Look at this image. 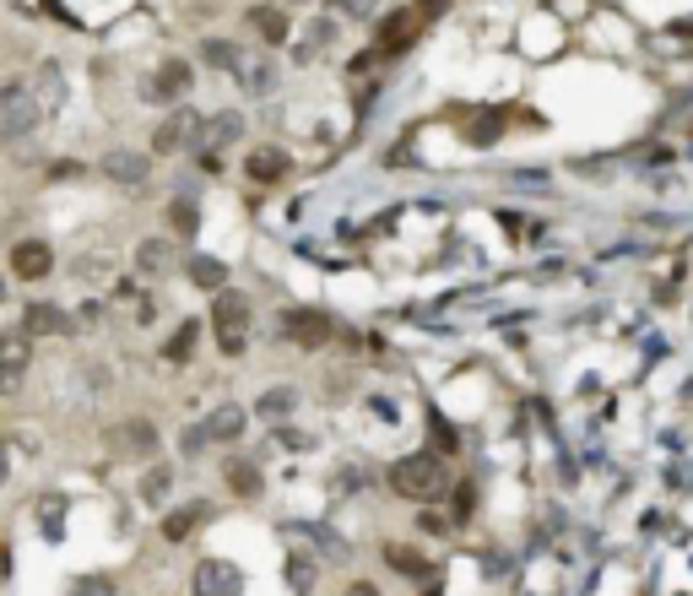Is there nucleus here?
<instances>
[{
    "label": "nucleus",
    "mask_w": 693,
    "mask_h": 596,
    "mask_svg": "<svg viewBox=\"0 0 693 596\" xmlns=\"http://www.w3.org/2000/svg\"><path fill=\"white\" fill-rule=\"evenodd\" d=\"M38 120H44V109H38L33 87L27 82H5L0 87V136H27Z\"/></svg>",
    "instance_id": "20e7f679"
},
{
    "label": "nucleus",
    "mask_w": 693,
    "mask_h": 596,
    "mask_svg": "<svg viewBox=\"0 0 693 596\" xmlns=\"http://www.w3.org/2000/svg\"><path fill=\"white\" fill-rule=\"evenodd\" d=\"M27 87H33V98H38L44 115H55V109L65 104V82H60V65H55V60L38 65V82H27Z\"/></svg>",
    "instance_id": "4468645a"
},
{
    "label": "nucleus",
    "mask_w": 693,
    "mask_h": 596,
    "mask_svg": "<svg viewBox=\"0 0 693 596\" xmlns=\"http://www.w3.org/2000/svg\"><path fill=\"white\" fill-rule=\"evenodd\" d=\"M71 596H115V586H109L104 575H87V581H76V592Z\"/></svg>",
    "instance_id": "473e14b6"
},
{
    "label": "nucleus",
    "mask_w": 693,
    "mask_h": 596,
    "mask_svg": "<svg viewBox=\"0 0 693 596\" xmlns=\"http://www.w3.org/2000/svg\"><path fill=\"white\" fill-rule=\"evenodd\" d=\"M277 331H282V342H292V347H325L331 320L320 309H287L277 320Z\"/></svg>",
    "instance_id": "423d86ee"
},
{
    "label": "nucleus",
    "mask_w": 693,
    "mask_h": 596,
    "mask_svg": "<svg viewBox=\"0 0 693 596\" xmlns=\"http://www.w3.org/2000/svg\"><path fill=\"white\" fill-rule=\"evenodd\" d=\"M212 325H217V347H223L228 358H234V353H244V342H250V298L234 294V288H217Z\"/></svg>",
    "instance_id": "7ed1b4c3"
},
{
    "label": "nucleus",
    "mask_w": 693,
    "mask_h": 596,
    "mask_svg": "<svg viewBox=\"0 0 693 596\" xmlns=\"http://www.w3.org/2000/svg\"><path fill=\"white\" fill-rule=\"evenodd\" d=\"M157 445V429L152 424H120V429H109V450H120V455H141V450Z\"/></svg>",
    "instance_id": "2eb2a0df"
},
{
    "label": "nucleus",
    "mask_w": 693,
    "mask_h": 596,
    "mask_svg": "<svg viewBox=\"0 0 693 596\" xmlns=\"http://www.w3.org/2000/svg\"><path fill=\"white\" fill-rule=\"evenodd\" d=\"M195 336H201V325H195V320H184V325L174 331V342L163 347V358H168V363H184V358L195 353Z\"/></svg>",
    "instance_id": "393cba45"
},
{
    "label": "nucleus",
    "mask_w": 693,
    "mask_h": 596,
    "mask_svg": "<svg viewBox=\"0 0 693 596\" xmlns=\"http://www.w3.org/2000/svg\"><path fill=\"white\" fill-rule=\"evenodd\" d=\"M239 131H244V120H239V115H217V120H212V131H201V147H206V152L228 147V142H239Z\"/></svg>",
    "instance_id": "b1692460"
},
{
    "label": "nucleus",
    "mask_w": 693,
    "mask_h": 596,
    "mask_svg": "<svg viewBox=\"0 0 693 596\" xmlns=\"http://www.w3.org/2000/svg\"><path fill=\"white\" fill-rule=\"evenodd\" d=\"M5 472H11V450L0 445V482H5Z\"/></svg>",
    "instance_id": "e433bc0d"
},
{
    "label": "nucleus",
    "mask_w": 693,
    "mask_h": 596,
    "mask_svg": "<svg viewBox=\"0 0 693 596\" xmlns=\"http://www.w3.org/2000/svg\"><path fill=\"white\" fill-rule=\"evenodd\" d=\"M277 5H309V0H277Z\"/></svg>",
    "instance_id": "4c0bfd02"
},
{
    "label": "nucleus",
    "mask_w": 693,
    "mask_h": 596,
    "mask_svg": "<svg viewBox=\"0 0 693 596\" xmlns=\"http://www.w3.org/2000/svg\"><path fill=\"white\" fill-rule=\"evenodd\" d=\"M190 592L195 596H244V575H239L228 559H201Z\"/></svg>",
    "instance_id": "0eeeda50"
},
{
    "label": "nucleus",
    "mask_w": 693,
    "mask_h": 596,
    "mask_svg": "<svg viewBox=\"0 0 693 596\" xmlns=\"http://www.w3.org/2000/svg\"><path fill=\"white\" fill-rule=\"evenodd\" d=\"M168 482H174V472H168V466H152V472L141 477V499H146V504H152V499H163V493H168Z\"/></svg>",
    "instance_id": "bb28decb"
},
{
    "label": "nucleus",
    "mask_w": 693,
    "mask_h": 596,
    "mask_svg": "<svg viewBox=\"0 0 693 596\" xmlns=\"http://www.w3.org/2000/svg\"><path fill=\"white\" fill-rule=\"evenodd\" d=\"M184 272H190V283H195V288H212V294L228 283V266H223L217 255H190V266H184Z\"/></svg>",
    "instance_id": "aec40b11"
},
{
    "label": "nucleus",
    "mask_w": 693,
    "mask_h": 596,
    "mask_svg": "<svg viewBox=\"0 0 693 596\" xmlns=\"http://www.w3.org/2000/svg\"><path fill=\"white\" fill-rule=\"evenodd\" d=\"M244 168H250V179L272 184V179H282V174H287V152H282V147H255Z\"/></svg>",
    "instance_id": "a211bd4d"
},
{
    "label": "nucleus",
    "mask_w": 693,
    "mask_h": 596,
    "mask_svg": "<svg viewBox=\"0 0 693 596\" xmlns=\"http://www.w3.org/2000/svg\"><path fill=\"white\" fill-rule=\"evenodd\" d=\"M16 331H22L27 342H33V336H65V331H71V320H65V309H55V303H44V298H38V303H27V309H22V325H16Z\"/></svg>",
    "instance_id": "9b49d317"
},
{
    "label": "nucleus",
    "mask_w": 693,
    "mask_h": 596,
    "mask_svg": "<svg viewBox=\"0 0 693 596\" xmlns=\"http://www.w3.org/2000/svg\"><path fill=\"white\" fill-rule=\"evenodd\" d=\"M206 515H212V504H206V499H195V504H184V510H174V515L163 521V532H168V537L179 543V537H190V526H201Z\"/></svg>",
    "instance_id": "4be33fe9"
},
{
    "label": "nucleus",
    "mask_w": 693,
    "mask_h": 596,
    "mask_svg": "<svg viewBox=\"0 0 693 596\" xmlns=\"http://www.w3.org/2000/svg\"><path fill=\"white\" fill-rule=\"evenodd\" d=\"M184 147H201V120H195L190 109L168 115V120L157 126V136H152V152H184Z\"/></svg>",
    "instance_id": "1a4fd4ad"
},
{
    "label": "nucleus",
    "mask_w": 693,
    "mask_h": 596,
    "mask_svg": "<svg viewBox=\"0 0 693 596\" xmlns=\"http://www.w3.org/2000/svg\"><path fill=\"white\" fill-rule=\"evenodd\" d=\"M174 266V250L163 245V239H141L136 245V272H146V277H163Z\"/></svg>",
    "instance_id": "412c9836"
},
{
    "label": "nucleus",
    "mask_w": 693,
    "mask_h": 596,
    "mask_svg": "<svg viewBox=\"0 0 693 596\" xmlns=\"http://www.w3.org/2000/svg\"><path fill=\"white\" fill-rule=\"evenodd\" d=\"M60 510H65V499H44V504H38V515H44V532H49V537H60Z\"/></svg>",
    "instance_id": "2f4dec72"
},
{
    "label": "nucleus",
    "mask_w": 693,
    "mask_h": 596,
    "mask_svg": "<svg viewBox=\"0 0 693 596\" xmlns=\"http://www.w3.org/2000/svg\"><path fill=\"white\" fill-rule=\"evenodd\" d=\"M146 168H152V157H146V152H109V157H104V174H109V179H115V184H141V179H146Z\"/></svg>",
    "instance_id": "ddd939ff"
},
{
    "label": "nucleus",
    "mask_w": 693,
    "mask_h": 596,
    "mask_svg": "<svg viewBox=\"0 0 693 596\" xmlns=\"http://www.w3.org/2000/svg\"><path fill=\"white\" fill-rule=\"evenodd\" d=\"M413 33H417V11L407 5V11H391L385 22H380V44L385 49H407L413 44Z\"/></svg>",
    "instance_id": "dca6fc26"
},
{
    "label": "nucleus",
    "mask_w": 693,
    "mask_h": 596,
    "mask_svg": "<svg viewBox=\"0 0 693 596\" xmlns=\"http://www.w3.org/2000/svg\"><path fill=\"white\" fill-rule=\"evenodd\" d=\"M444 11V0H417V16H439Z\"/></svg>",
    "instance_id": "f704fd0d"
},
{
    "label": "nucleus",
    "mask_w": 693,
    "mask_h": 596,
    "mask_svg": "<svg viewBox=\"0 0 693 596\" xmlns=\"http://www.w3.org/2000/svg\"><path fill=\"white\" fill-rule=\"evenodd\" d=\"M27 358H33V347H27V336H22V331H0V396H11V391H22V374H27Z\"/></svg>",
    "instance_id": "6e6552de"
},
{
    "label": "nucleus",
    "mask_w": 693,
    "mask_h": 596,
    "mask_svg": "<svg viewBox=\"0 0 693 596\" xmlns=\"http://www.w3.org/2000/svg\"><path fill=\"white\" fill-rule=\"evenodd\" d=\"M391 488H396L402 499L428 504V499H439V493L450 488V472H444V461H439V455L417 450V455H402V461L391 466Z\"/></svg>",
    "instance_id": "f257e3e1"
},
{
    "label": "nucleus",
    "mask_w": 693,
    "mask_h": 596,
    "mask_svg": "<svg viewBox=\"0 0 693 596\" xmlns=\"http://www.w3.org/2000/svg\"><path fill=\"white\" fill-rule=\"evenodd\" d=\"M11 272H16L22 283H44V277L55 272V250H49L44 239H22V245L11 250Z\"/></svg>",
    "instance_id": "9d476101"
},
{
    "label": "nucleus",
    "mask_w": 693,
    "mask_h": 596,
    "mask_svg": "<svg viewBox=\"0 0 693 596\" xmlns=\"http://www.w3.org/2000/svg\"><path fill=\"white\" fill-rule=\"evenodd\" d=\"M206 65L228 71V65H234V44H228V38H206Z\"/></svg>",
    "instance_id": "c85d7f7f"
},
{
    "label": "nucleus",
    "mask_w": 693,
    "mask_h": 596,
    "mask_svg": "<svg viewBox=\"0 0 693 596\" xmlns=\"http://www.w3.org/2000/svg\"><path fill=\"white\" fill-rule=\"evenodd\" d=\"M244 429H250V413H244L239 402H228V407L206 413V418H201V424L184 434V455H201L206 445H234Z\"/></svg>",
    "instance_id": "f03ea898"
},
{
    "label": "nucleus",
    "mask_w": 693,
    "mask_h": 596,
    "mask_svg": "<svg viewBox=\"0 0 693 596\" xmlns=\"http://www.w3.org/2000/svg\"><path fill=\"white\" fill-rule=\"evenodd\" d=\"M228 76L244 87V98H272V93H277V65H272L266 55H255V49H234Z\"/></svg>",
    "instance_id": "39448f33"
},
{
    "label": "nucleus",
    "mask_w": 693,
    "mask_h": 596,
    "mask_svg": "<svg viewBox=\"0 0 693 596\" xmlns=\"http://www.w3.org/2000/svg\"><path fill=\"white\" fill-rule=\"evenodd\" d=\"M292 407H298V396H292L287 385H282V391H266V396H261V413H266V418H287Z\"/></svg>",
    "instance_id": "cd10ccee"
},
{
    "label": "nucleus",
    "mask_w": 693,
    "mask_h": 596,
    "mask_svg": "<svg viewBox=\"0 0 693 596\" xmlns=\"http://www.w3.org/2000/svg\"><path fill=\"white\" fill-rule=\"evenodd\" d=\"M168 223H174L179 234H195V206H190V201H174V206H168Z\"/></svg>",
    "instance_id": "7c9ffc66"
},
{
    "label": "nucleus",
    "mask_w": 693,
    "mask_h": 596,
    "mask_svg": "<svg viewBox=\"0 0 693 596\" xmlns=\"http://www.w3.org/2000/svg\"><path fill=\"white\" fill-rule=\"evenodd\" d=\"M0 298H5V283H0Z\"/></svg>",
    "instance_id": "58836bf2"
},
{
    "label": "nucleus",
    "mask_w": 693,
    "mask_h": 596,
    "mask_svg": "<svg viewBox=\"0 0 693 596\" xmlns=\"http://www.w3.org/2000/svg\"><path fill=\"white\" fill-rule=\"evenodd\" d=\"M287 581H292V592H309L314 586V564L309 559H287Z\"/></svg>",
    "instance_id": "c756f323"
},
{
    "label": "nucleus",
    "mask_w": 693,
    "mask_h": 596,
    "mask_svg": "<svg viewBox=\"0 0 693 596\" xmlns=\"http://www.w3.org/2000/svg\"><path fill=\"white\" fill-rule=\"evenodd\" d=\"M184 87H190V65H184V60H168V65L141 87V98H152V104H174V98H184Z\"/></svg>",
    "instance_id": "f8f14e48"
},
{
    "label": "nucleus",
    "mask_w": 693,
    "mask_h": 596,
    "mask_svg": "<svg viewBox=\"0 0 693 596\" xmlns=\"http://www.w3.org/2000/svg\"><path fill=\"white\" fill-rule=\"evenodd\" d=\"M250 27L266 38V44H282L292 27H287V11L282 5H250Z\"/></svg>",
    "instance_id": "f3484780"
},
{
    "label": "nucleus",
    "mask_w": 693,
    "mask_h": 596,
    "mask_svg": "<svg viewBox=\"0 0 693 596\" xmlns=\"http://www.w3.org/2000/svg\"><path fill=\"white\" fill-rule=\"evenodd\" d=\"M342 11H347V16H374L380 0H342Z\"/></svg>",
    "instance_id": "72a5a7b5"
},
{
    "label": "nucleus",
    "mask_w": 693,
    "mask_h": 596,
    "mask_svg": "<svg viewBox=\"0 0 693 596\" xmlns=\"http://www.w3.org/2000/svg\"><path fill=\"white\" fill-rule=\"evenodd\" d=\"M331 38H336V22H331V16H314V22L303 27V44H298L292 55H298V60H314L320 49H331Z\"/></svg>",
    "instance_id": "6ab92c4d"
},
{
    "label": "nucleus",
    "mask_w": 693,
    "mask_h": 596,
    "mask_svg": "<svg viewBox=\"0 0 693 596\" xmlns=\"http://www.w3.org/2000/svg\"><path fill=\"white\" fill-rule=\"evenodd\" d=\"M347 596H380V592H374L369 581H358V586H347Z\"/></svg>",
    "instance_id": "c9c22d12"
},
{
    "label": "nucleus",
    "mask_w": 693,
    "mask_h": 596,
    "mask_svg": "<svg viewBox=\"0 0 693 596\" xmlns=\"http://www.w3.org/2000/svg\"><path fill=\"white\" fill-rule=\"evenodd\" d=\"M223 472H228V488H234L239 499H261V472H255L250 461H228Z\"/></svg>",
    "instance_id": "5701e85b"
},
{
    "label": "nucleus",
    "mask_w": 693,
    "mask_h": 596,
    "mask_svg": "<svg viewBox=\"0 0 693 596\" xmlns=\"http://www.w3.org/2000/svg\"><path fill=\"white\" fill-rule=\"evenodd\" d=\"M385 559H391V570H396V575H428V564L417 559L413 548H385Z\"/></svg>",
    "instance_id": "a878e982"
}]
</instances>
